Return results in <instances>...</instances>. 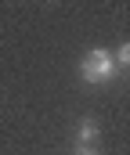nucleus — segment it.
Returning a JSON list of instances; mask_svg holds the SVG:
<instances>
[{"label": "nucleus", "mask_w": 130, "mask_h": 155, "mask_svg": "<svg viewBox=\"0 0 130 155\" xmlns=\"http://www.w3.org/2000/svg\"><path fill=\"white\" fill-rule=\"evenodd\" d=\"M80 76H83L87 83H108V79L116 76L112 54H108L105 47H90L83 54V61H80Z\"/></svg>", "instance_id": "obj_1"}, {"label": "nucleus", "mask_w": 130, "mask_h": 155, "mask_svg": "<svg viewBox=\"0 0 130 155\" xmlns=\"http://www.w3.org/2000/svg\"><path fill=\"white\" fill-rule=\"evenodd\" d=\"M94 137H98V123H94V119H83V123L76 126V141H80V148H90Z\"/></svg>", "instance_id": "obj_2"}, {"label": "nucleus", "mask_w": 130, "mask_h": 155, "mask_svg": "<svg viewBox=\"0 0 130 155\" xmlns=\"http://www.w3.org/2000/svg\"><path fill=\"white\" fill-rule=\"evenodd\" d=\"M112 61L127 69V65H130V43H123V47H116V58H112Z\"/></svg>", "instance_id": "obj_3"}, {"label": "nucleus", "mask_w": 130, "mask_h": 155, "mask_svg": "<svg viewBox=\"0 0 130 155\" xmlns=\"http://www.w3.org/2000/svg\"><path fill=\"white\" fill-rule=\"evenodd\" d=\"M76 155H98V152H94V148H80Z\"/></svg>", "instance_id": "obj_4"}]
</instances>
